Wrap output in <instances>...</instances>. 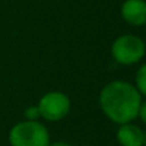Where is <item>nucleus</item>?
<instances>
[{
  "label": "nucleus",
  "mask_w": 146,
  "mask_h": 146,
  "mask_svg": "<svg viewBox=\"0 0 146 146\" xmlns=\"http://www.w3.org/2000/svg\"><path fill=\"white\" fill-rule=\"evenodd\" d=\"M101 110L114 123H129L137 118L142 96L132 83L113 81L103 87L99 96Z\"/></svg>",
  "instance_id": "obj_1"
},
{
  "label": "nucleus",
  "mask_w": 146,
  "mask_h": 146,
  "mask_svg": "<svg viewBox=\"0 0 146 146\" xmlns=\"http://www.w3.org/2000/svg\"><path fill=\"white\" fill-rule=\"evenodd\" d=\"M10 146H49L50 135L38 121H25L14 124L9 131Z\"/></svg>",
  "instance_id": "obj_2"
},
{
  "label": "nucleus",
  "mask_w": 146,
  "mask_h": 146,
  "mask_svg": "<svg viewBox=\"0 0 146 146\" xmlns=\"http://www.w3.org/2000/svg\"><path fill=\"white\" fill-rule=\"evenodd\" d=\"M145 51V42L135 35H122L117 37L111 45V55L114 60L123 66L139 63L144 58Z\"/></svg>",
  "instance_id": "obj_3"
},
{
  "label": "nucleus",
  "mask_w": 146,
  "mask_h": 146,
  "mask_svg": "<svg viewBox=\"0 0 146 146\" xmlns=\"http://www.w3.org/2000/svg\"><path fill=\"white\" fill-rule=\"evenodd\" d=\"M37 108L41 118L49 122L62 121L71 110V100L60 91H51L40 99Z\"/></svg>",
  "instance_id": "obj_4"
},
{
  "label": "nucleus",
  "mask_w": 146,
  "mask_h": 146,
  "mask_svg": "<svg viewBox=\"0 0 146 146\" xmlns=\"http://www.w3.org/2000/svg\"><path fill=\"white\" fill-rule=\"evenodd\" d=\"M121 14L124 22L131 26L146 25V1L145 0H126L121 7Z\"/></svg>",
  "instance_id": "obj_5"
},
{
  "label": "nucleus",
  "mask_w": 146,
  "mask_h": 146,
  "mask_svg": "<svg viewBox=\"0 0 146 146\" xmlns=\"http://www.w3.org/2000/svg\"><path fill=\"white\" fill-rule=\"evenodd\" d=\"M117 140L122 146H144V132L131 122L124 123L117 131Z\"/></svg>",
  "instance_id": "obj_6"
},
{
  "label": "nucleus",
  "mask_w": 146,
  "mask_h": 146,
  "mask_svg": "<svg viewBox=\"0 0 146 146\" xmlns=\"http://www.w3.org/2000/svg\"><path fill=\"white\" fill-rule=\"evenodd\" d=\"M135 82H136V88L141 96L146 98V64H142L136 72V77H135Z\"/></svg>",
  "instance_id": "obj_7"
},
{
  "label": "nucleus",
  "mask_w": 146,
  "mask_h": 146,
  "mask_svg": "<svg viewBox=\"0 0 146 146\" xmlns=\"http://www.w3.org/2000/svg\"><path fill=\"white\" fill-rule=\"evenodd\" d=\"M26 121H37L40 118V111H38L37 105H30L25 110Z\"/></svg>",
  "instance_id": "obj_8"
},
{
  "label": "nucleus",
  "mask_w": 146,
  "mask_h": 146,
  "mask_svg": "<svg viewBox=\"0 0 146 146\" xmlns=\"http://www.w3.org/2000/svg\"><path fill=\"white\" fill-rule=\"evenodd\" d=\"M137 117H140V119L142 121V123L146 124V100L142 101L141 105H140L139 114H137Z\"/></svg>",
  "instance_id": "obj_9"
},
{
  "label": "nucleus",
  "mask_w": 146,
  "mask_h": 146,
  "mask_svg": "<svg viewBox=\"0 0 146 146\" xmlns=\"http://www.w3.org/2000/svg\"><path fill=\"white\" fill-rule=\"evenodd\" d=\"M49 146H72V145L64 141H58V142H54V144H50Z\"/></svg>",
  "instance_id": "obj_10"
},
{
  "label": "nucleus",
  "mask_w": 146,
  "mask_h": 146,
  "mask_svg": "<svg viewBox=\"0 0 146 146\" xmlns=\"http://www.w3.org/2000/svg\"><path fill=\"white\" fill-rule=\"evenodd\" d=\"M144 146H146V132L144 133Z\"/></svg>",
  "instance_id": "obj_11"
},
{
  "label": "nucleus",
  "mask_w": 146,
  "mask_h": 146,
  "mask_svg": "<svg viewBox=\"0 0 146 146\" xmlns=\"http://www.w3.org/2000/svg\"><path fill=\"white\" fill-rule=\"evenodd\" d=\"M82 146H94V145H82Z\"/></svg>",
  "instance_id": "obj_12"
}]
</instances>
